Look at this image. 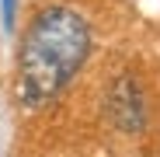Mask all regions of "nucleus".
<instances>
[{
    "instance_id": "nucleus-1",
    "label": "nucleus",
    "mask_w": 160,
    "mask_h": 157,
    "mask_svg": "<svg viewBox=\"0 0 160 157\" xmlns=\"http://www.w3.org/2000/svg\"><path fill=\"white\" fill-rule=\"evenodd\" d=\"M91 52V24L77 7L49 4L28 24L18 52V98L24 108H42L84 66Z\"/></svg>"
},
{
    "instance_id": "nucleus-2",
    "label": "nucleus",
    "mask_w": 160,
    "mask_h": 157,
    "mask_svg": "<svg viewBox=\"0 0 160 157\" xmlns=\"http://www.w3.org/2000/svg\"><path fill=\"white\" fill-rule=\"evenodd\" d=\"M108 108H112V119H115L118 129H125V133H143V126H146V101L139 94V84L132 81L129 73L112 84Z\"/></svg>"
},
{
    "instance_id": "nucleus-3",
    "label": "nucleus",
    "mask_w": 160,
    "mask_h": 157,
    "mask_svg": "<svg viewBox=\"0 0 160 157\" xmlns=\"http://www.w3.org/2000/svg\"><path fill=\"white\" fill-rule=\"evenodd\" d=\"M4 4V24L7 28H14V11H18V0H0Z\"/></svg>"
}]
</instances>
